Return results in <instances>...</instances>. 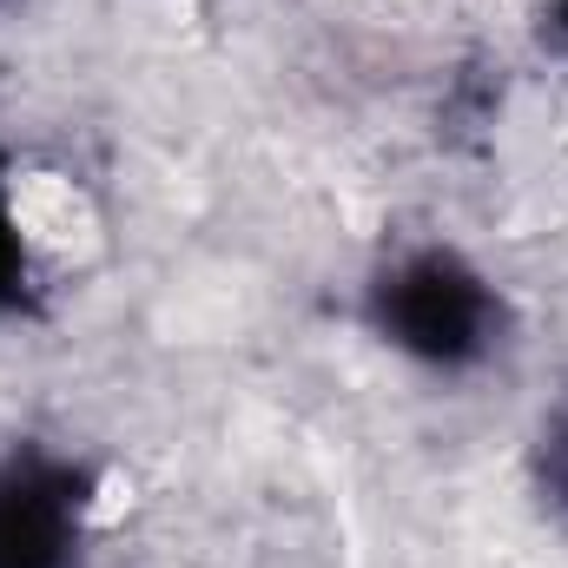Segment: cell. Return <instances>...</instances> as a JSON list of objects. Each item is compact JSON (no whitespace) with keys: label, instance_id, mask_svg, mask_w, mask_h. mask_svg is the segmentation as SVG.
<instances>
[{"label":"cell","instance_id":"cell-3","mask_svg":"<svg viewBox=\"0 0 568 568\" xmlns=\"http://www.w3.org/2000/svg\"><path fill=\"white\" fill-rule=\"evenodd\" d=\"M33 304V265H27V239L7 199V159H0V317H20Z\"/></svg>","mask_w":568,"mask_h":568},{"label":"cell","instance_id":"cell-1","mask_svg":"<svg viewBox=\"0 0 568 568\" xmlns=\"http://www.w3.org/2000/svg\"><path fill=\"white\" fill-rule=\"evenodd\" d=\"M371 324L429 371H469L503 344V297L463 252L424 245L371 284Z\"/></svg>","mask_w":568,"mask_h":568},{"label":"cell","instance_id":"cell-2","mask_svg":"<svg viewBox=\"0 0 568 568\" xmlns=\"http://www.w3.org/2000/svg\"><path fill=\"white\" fill-rule=\"evenodd\" d=\"M93 476L53 449L0 463V568H80Z\"/></svg>","mask_w":568,"mask_h":568},{"label":"cell","instance_id":"cell-4","mask_svg":"<svg viewBox=\"0 0 568 568\" xmlns=\"http://www.w3.org/2000/svg\"><path fill=\"white\" fill-rule=\"evenodd\" d=\"M556 27L568 33V0H556Z\"/></svg>","mask_w":568,"mask_h":568}]
</instances>
